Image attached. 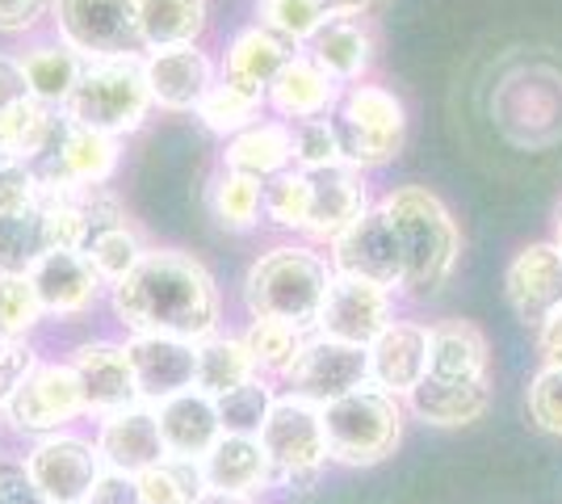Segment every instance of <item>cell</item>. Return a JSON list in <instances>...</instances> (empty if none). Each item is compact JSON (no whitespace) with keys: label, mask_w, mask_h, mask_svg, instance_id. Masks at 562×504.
<instances>
[{"label":"cell","mask_w":562,"mask_h":504,"mask_svg":"<svg viewBox=\"0 0 562 504\" xmlns=\"http://www.w3.org/2000/svg\"><path fill=\"white\" fill-rule=\"evenodd\" d=\"M269 105L290 122L328 119L331 110L340 105V85L319 72L306 55H294L278 72V80L269 85Z\"/></svg>","instance_id":"obj_29"},{"label":"cell","mask_w":562,"mask_h":504,"mask_svg":"<svg viewBox=\"0 0 562 504\" xmlns=\"http://www.w3.org/2000/svg\"><path fill=\"white\" fill-rule=\"evenodd\" d=\"M110 307L126 336H177L198 345L223 324V294L211 269L177 248H147V257L110 287Z\"/></svg>","instance_id":"obj_1"},{"label":"cell","mask_w":562,"mask_h":504,"mask_svg":"<svg viewBox=\"0 0 562 504\" xmlns=\"http://www.w3.org/2000/svg\"><path fill=\"white\" fill-rule=\"evenodd\" d=\"M554 244H559V253H562V211H559V223H554Z\"/></svg>","instance_id":"obj_55"},{"label":"cell","mask_w":562,"mask_h":504,"mask_svg":"<svg viewBox=\"0 0 562 504\" xmlns=\"http://www.w3.org/2000/svg\"><path fill=\"white\" fill-rule=\"evenodd\" d=\"M265 215L285 232H303L306 211H311V177L303 168H285L273 181H265Z\"/></svg>","instance_id":"obj_42"},{"label":"cell","mask_w":562,"mask_h":504,"mask_svg":"<svg viewBox=\"0 0 562 504\" xmlns=\"http://www.w3.org/2000/svg\"><path fill=\"white\" fill-rule=\"evenodd\" d=\"M22 97H30V89H25V76H22V68H18V59H13V55H0V114H4L13 101H22Z\"/></svg>","instance_id":"obj_51"},{"label":"cell","mask_w":562,"mask_h":504,"mask_svg":"<svg viewBox=\"0 0 562 504\" xmlns=\"http://www.w3.org/2000/svg\"><path fill=\"white\" fill-rule=\"evenodd\" d=\"M38 193H43V181H38L34 165L9 160V165L0 168V215H13V211L38 206Z\"/></svg>","instance_id":"obj_46"},{"label":"cell","mask_w":562,"mask_h":504,"mask_svg":"<svg viewBox=\"0 0 562 504\" xmlns=\"http://www.w3.org/2000/svg\"><path fill=\"white\" fill-rule=\"evenodd\" d=\"M265 105H269V97L260 93V89L244 85V80H232V76H218L214 89L206 93V101H202V110H198V119H202V126L211 135L232 139V135L248 131L257 122Z\"/></svg>","instance_id":"obj_34"},{"label":"cell","mask_w":562,"mask_h":504,"mask_svg":"<svg viewBox=\"0 0 562 504\" xmlns=\"http://www.w3.org/2000/svg\"><path fill=\"white\" fill-rule=\"evenodd\" d=\"M193 349H198V379H193V387L206 391L211 400H223L227 391L244 387L248 379H257V366H252V358H248L244 336L223 333V328H218L214 336L198 340Z\"/></svg>","instance_id":"obj_33"},{"label":"cell","mask_w":562,"mask_h":504,"mask_svg":"<svg viewBox=\"0 0 562 504\" xmlns=\"http://www.w3.org/2000/svg\"><path fill=\"white\" fill-rule=\"evenodd\" d=\"M55 0H0V34H30Z\"/></svg>","instance_id":"obj_49"},{"label":"cell","mask_w":562,"mask_h":504,"mask_svg":"<svg viewBox=\"0 0 562 504\" xmlns=\"http://www.w3.org/2000/svg\"><path fill=\"white\" fill-rule=\"evenodd\" d=\"M336 139L340 160L352 168H378L395 160L407 139V110L382 85H352L336 105Z\"/></svg>","instance_id":"obj_7"},{"label":"cell","mask_w":562,"mask_h":504,"mask_svg":"<svg viewBox=\"0 0 562 504\" xmlns=\"http://www.w3.org/2000/svg\"><path fill=\"white\" fill-rule=\"evenodd\" d=\"M156 421H160L165 450L177 458H198L202 462L214 450V441L223 437L218 404H214L206 391H198V387H189L181 395L156 404Z\"/></svg>","instance_id":"obj_25"},{"label":"cell","mask_w":562,"mask_h":504,"mask_svg":"<svg viewBox=\"0 0 562 504\" xmlns=\"http://www.w3.org/2000/svg\"><path fill=\"white\" fill-rule=\"evenodd\" d=\"M391 227H395L398 253H403V294H437L453 278L462 257V232L449 215V206L424 186H395L378 202Z\"/></svg>","instance_id":"obj_2"},{"label":"cell","mask_w":562,"mask_h":504,"mask_svg":"<svg viewBox=\"0 0 562 504\" xmlns=\"http://www.w3.org/2000/svg\"><path fill=\"white\" fill-rule=\"evenodd\" d=\"M198 504H257V501H248V496H227V492H206Z\"/></svg>","instance_id":"obj_54"},{"label":"cell","mask_w":562,"mask_h":504,"mask_svg":"<svg viewBox=\"0 0 562 504\" xmlns=\"http://www.w3.org/2000/svg\"><path fill=\"white\" fill-rule=\"evenodd\" d=\"M257 25L269 34H278L290 47H306L315 38V30L328 22V4L324 0H260Z\"/></svg>","instance_id":"obj_39"},{"label":"cell","mask_w":562,"mask_h":504,"mask_svg":"<svg viewBox=\"0 0 562 504\" xmlns=\"http://www.w3.org/2000/svg\"><path fill=\"white\" fill-rule=\"evenodd\" d=\"M117 165H122V147L114 135L89 131L80 122L64 114L55 144L34 160V172L43 186H64V190H85V186H110Z\"/></svg>","instance_id":"obj_12"},{"label":"cell","mask_w":562,"mask_h":504,"mask_svg":"<svg viewBox=\"0 0 562 504\" xmlns=\"http://www.w3.org/2000/svg\"><path fill=\"white\" fill-rule=\"evenodd\" d=\"M260 202H265V186L252 181V177L223 172V177L214 181L211 206H214L218 227H227V232H248V227H257L260 211H265Z\"/></svg>","instance_id":"obj_41"},{"label":"cell","mask_w":562,"mask_h":504,"mask_svg":"<svg viewBox=\"0 0 562 504\" xmlns=\"http://www.w3.org/2000/svg\"><path fill=\"white\" fill-rule=\"evenodd\" d=\"M9 160H13V156H4V152H0V168H4V165H9Z\"/></svg>","instance_id":"obj_56"},{"label":"cell","mask_w":562,"mask_h":504,"mask_svg":"<svg viewBox=\"0 0 562 504\" xmlns=\"http://www.w3.org/2000/svg\"><path fill=\"white\" fill-rule=\"evenodd\" d=\"M294 59L290 43H281L278 34H269L265 25H248L244 34H235V43L227 47V64H223V76L232 80H244L260 93L269 97V85L278 80V72Z\"/></svg>","instance_id":"obj_32"},{"label":"cell","mask_w":562,"mask_h":504,"mask_svg":"<svg viewBox=\"0 0 562 504\" xmlns=\"http://www.w3.org/2000/svg\"><path fill=\"white\" fill-rule=\"evenodd\" d=\"M391 324H395V299H391V290L336 273L328 287V299L319 307L315 333L328 336V340H340V345L370 349Z\"/></svg>","instance_id":"obj_14"},{"label":"cell","mask_w":562,"mask_h":504,"mask_svg":"<svg viewBox=\"0 0 562 504\" xmlns=\"http://www.w3.org/2000/svg\"><path fill=\"white\" fill-rule=\"evenodd\" d=\"M151 89H147V72H143V55L131 59H101V64H85V76L76 85L68 101L71 122L101 131V135H135L147 114H151Z\"/></svg>","instance_id":"obj_5"},{"label":"cell","mask_w":562,"mask_h":504,"mask_svg":"<svg viewBox=\"0 0 562 504\" xmlns=\"http://www.w3.org/2000/svg\"><path fill=\"white\" fill-rule=\"evenodd\" d=\"M38 349L30 340H13V336H0V408L9 404V395L22 387V379L38 366Z\"/></svg>","instance_id":"obj_47"},{"label":"cell","mask_w":562,"mask_h":504,"mask_svg":"<svg viewBox=\"0 0 562 504\" xmlns=\"http://www.w3.org/2000/svg\"><path fill=\"white\" fill-rule=\"evenodd\" d=\"M303 55L336 85H357L374 64V34L361 22V13H328Z\"/></svg>","instance_id":"obj_24"},{"label":"cell","mask_w":562,"mask_h":504,"mask_svg":"<svg viewBox=\"0 0 562 504\" xmlns=\"http://www.w3.org/2000/svg\"><path fill=\"white\" fill-rule=\"evenodd\" d=\"M25 278H30V287L38 294L43 315H55V320L85 315L101 299V290H105V282L97 278V269L89 265V257L85 253H68V248H50Z\"/></svg>","instance_id":"obj_20"},{"label":"cell","mask_w":562,"mask_h":504,"mask_svg":"<svg viewBox=\"0 0 562 504\" xmlns=\"http://www.w3.org/2000/svg\"><path fill=\"white\" fill-rule=\"evenodd\" d=\"M143 72H147L151 101H156L160 110H172V114H198L206 93L214 89V80H218L211 55L198 47V43H189V47L147 51Z\"/></svg>","instance_id":"obj_17"},{"label":"cell","mask_w":562,"mask_h":504,"mask_svg":"<svg viewBox=\"0 0 562 504\" xmlns=\"http://www.w3.org/2000/svg\"><path fill=\"white\" fill-rule=\"evenodd\" d=\"M85 504H143L139 480L135 475H122V471H101L93 492L85 496Z\"/></svg>","instance_id":"obj_48"},{"label":"cell","mask_w":562,"mask_h":504,"mask_svg":"<svg viewBox=\"0 0 562 504\" xmlns=\"http://www.w3.org/2000/svg\"><path fill=\"white\" fill-rule=\"evenodd\" d=\"M85 257H89V265H93L97 278H101L105 287H117V282L147 257V244H143V236L131 223H117V227H110V232H101V236L89 240Z\"/></svg>","instance_id":"obj_40"},{"label":"cell","mask_w":562,"mask_h":504,"mask_svg":"<svg viewBox=\"0 0 562 504\" xmlns=\"http://www.w3.org/2000/svg\"><path fill=\"white\" fill-rule=\"evenodd\" d=\"M126 358L135 370L139 387V404H165L172 395H181L198 379V349L193 340L177 336H126Z\"/></svg>","instance_id":"obj_18"},{"label":"cell","mask_w":562,"mask_h":504,"mask_svg":"<svg viewBox=\"0 0 562 504\" xmlns=\"http://www.w3.org/2000/svg\"><path fill=\"white\" fill-rule=\"evenodd\" d=\"M260 446L273 462L278 488H290V492H311L331 467L324 408L303 395H290V391H281L273 400V412L260 429Z\"/></svg>","instance_id":"obj_6"},{"label":"cell","mask_w":562,"mask_h":504,"mask_svg":"<svg viewBox=\"0 0 562 504\" xmlns=\"http://www.w3.org/2000/svg\"><path fill=\"white\" fill-rule=\"evenodd\" d=\"M223 165L227 172L252 177V181H273L278 172L294 165V126L285 122H252L248 131H239L223 147Z\"/></svg>","instance_id":"obj_28"},{"label":"cell","mask_w":562,"mask_h":504,"mask_svg":"<svg viewBox=\"0 0 562 504\" xmlns=\"http://www.w3.org/2000/svg\"><path fill=\"white\" fill-rule=\"evenodd\" d=\"M0 504H43V496L25 475V462L0 458Z\"/></svg>","instance_id":"obj_50"},{"label":"cell","mask_w":562,"mask_h":504,"mask_svg":"<svg viewBox=\"0 0 562 504\" xmlns=\"http://www.w3.org/2000/svg\"><path fill=\"white\" fill-rule=\"evenodd\" d=\"M273 400H278L273 379L257 374L244 387L227 391L223 400H214L218 404V425H223V433H235V437H260L269 412H273Z\"/></svg>","instance_id":"obj_38"},{"label":"cell","mask_w":562,"mask_h":504,"mask_svg":"<svg viewBox=\"0 0 562 504\" xmlns=\"http://www.w3.org/2000/svg\"><path fill=\"white\" fill-rule=\"evenodd\" d=\"M139 492H143V504H198L211 488H206V475H202V462L198 458L168 455L151 471H143Z\"/></svg>","instance_id":"obj_37"},{"label":"cell","mask_w":562,"mask_h":504,"mask_svg":"<svg viewBox=\"0 0 562 504\" xmlns=\"http://www.w3.org/2000/svg\"><path fill=\"white\" fill-rule=\"evenodd\" d=\"M93 441L105 471H122V475H135V480L168 458L160 421H156L151 404H131V408L101 416Z\"/></svg>","instance_id":"obj_16"},{"label":"cell","mask_w":562,"mask_h":504,"mask_svg":"<svg viewBox=\"0 0 562 504\" xmlns=\"http://www.w3.org/2000/svg\"><path fill=\"white\" fill-rule=\"evenodd\" d=\"M47 315L38 307V294L30 287L25 273H0V336L30 340V333L43 324Z\"/></svg>","instance_id":"obj_43"},{"label":"cell","mask_w":562,"mask_h":504,"mask_svg":"<svg viewBox=\"0 0 562 504\" xmlns=\"http://www.w3.org/2000/svg\"><path fill=\"white\" fill-rule=\"evenodd\" d=\"M135 18L147 51L189 47L206 30V0H135Z\"/></svg>","instance_id":"obj_31"},{"label":"cell","mask_w":562,"mask_h":504,"mask_svg":"<svg viewBox=\"0 0 562 504\" xmlns=\"http://www.w3.org/2000/svg\"><path fill=\"white\" fill-rule=\"evenodd\" d=\"M68 366L76 370V383L85 395V412L89 416H110L131 404H139V387H135V370L126 358L122 340H85L71 349Z\"/></svg>","instance_id":"obj_15"},{"label":"cell","mask_w":562,"mask_h":504,"mask_svg":"<svg viewBox=\"0 0 562 504\" xmlns=\"http://www.w3.org/2000/svg\"><path fill=\"white\" fill-rule=\"evenodd\" d=\"M25 475L34 483V492L43 496V504H85V496L93 492L97 475L105 471L97 441L76 429L50 433L38 437L25 450Z\"/></svg>","instance_id":"obj_10"},{"label":"cell","mask_w":562,"mask_h":504,"mask_svg":"<svg viewBox=\"0 0 562 504\" xmlns=\"http://www.w3.org/2000/svg\"><path fill=\"white\" fill-rule=\"evenodd\" d=\"M239 336H244V345H248V358L257 366V374L281 383V379L294 370V361H299L311 333L294 328V324H281V320H252Z\"/></svg>","instance_id":"obj_35"},{"label":"cell","mask_w":562,"mask_h":504,"mask_svg":"<svg viewBox=\"0 0 562 504\" xmlns=\"http://www.w3.org/2000/svg\"><path fill=\"white\" fill-rule=\"evenodd\" d=\"M328 265L340 278H361L382 290H398L403 282V253H398L395 227L382 206H370L366 215L352 223L349 232H340L328 244Z\"/></svg>","instance_id":"obj_13"},{"label":"cell","mask_w":562,"mask_h":504,"mask_svg":"<svg viewBox=\"0 0 562 504\" xmlns=\"http://www.w3.org/2000/svg\"><path fill=\"white\" fill-rule=\"evenodd\" d=\"M281 387L290 395H303L311 404L328 408L331 400H345L352 391L370 387V354L357 345H340V340L311 333L294 370L281 379Z\"/></svg>","instance_id":"obj_11"},{"label":"cell","mask_w":562,"mask_h":504,"mask_svg":"<svg viewBox=\"0 0 562 504\" xmlns=\"http://www.w3.org/2000/svg\"><path fill=\"white\" fill-rule=\"evenodd\" d=\"M403 408L412 412L416 421L432 425V429H462V425H474L483 412L492 408V379L483 383H446V379H424L407 400Z\"/></svg>","instance_id":"obj_27"},{"label":"cell","mask_w":562,"mask_h":504,"mask_svg":"<svg viewBox=\"0 0 562 504\" xmlns=\"http://www.w3.org/2000/svg\"><path fill=\"white\" fill-rule=\"evenodd\" d=\"M85 412V395L76 383V370L68 361H38L30 374L22 379V387L9 395V404L0 408V421L22 437H50V433L71 429Z\"/></svg>","instance_id":"obj_9"},{"label":"cell","mask_w":562,"mask_h":504,"mask_svg":"<svg viewBox=\"0 0 562 504\" xmlns=\"http://www.w3.org/2000/svg\"><path fill=\"white\" fill-rule=\"evenodd\" d=\"M50 22H55L59 43L76 51L85 64L131 59L147 51L139 38L135 0H55Z\"/></svg>","instance_id":"obj_8"},{"label":"cell","mask_w":562,"mask_h":504,"mask_svg":"<svg viewBox=\"0 0 562 504\" xmlns=\"http://www.w3.org/2000/svg\"><path fill=\"white\" fill-rule=\"evenodd\" d=\"M428 374L446 383H483L492 379L487 336L470 320H441L428 328Z\"/></svg>","instance_id":"obj_26"},{"label":"cell","mask_w":562,"mask_h":504,"mask_svg":"<svg viewBox=\"0 0 562 504\" xmlns=\"http://www.w3.org/2000/svg\"><path fill=\"white\" fill-rule=\"evenodd\" d=\"M50 253L43 206L0 215V273H30Z\"/></svg>","instance_id":"obj_36"},{"label":"cell","mask_w":562,"mask_h":504,"mask_svg":"<svg viewBox=\"0 0 562 504\" xmlns=\"http://www.w3.org/2000/svg\"><path fill=\"white\" fill-rule=\"evenodd\" d=\"M202 475H206L211 492L248 496V501H257V496L278 488L273 462L265 455L260 437H235V433H223L214 441V450L202 458Z\"/></svg>","instance_id":"obj_23"},{"label":"cell","mask_w":562,"mask_h":504,"mask_svg":"<svg viewBox=\"0 0 562 504\" xmlns=\"http://www.w3.org/2000/svg\"><path fill=\"white\" fill-rule=\"evenodd\" d=\"M529 421L550 437H562V370L541 366L529 383Z\"/></svg>","instance_id":"obj_45"},{"label":"cell","mask_w":562,"mask_h":504,"mask_svg":"<svg viewBox=\"0 0 562 504\" xmlns=\"http://www.w3.org/2000/svg\"><path fill=\"white\" fill-rule=\"evenodd\" d=\"M538 345H541V358H546V366H559V370H562V307L538 328Z\"/></svg>","instance_id":"obj_52"},{"label":"cell","mask_w":562,"mask_h":504,"mask_svg":"<svg viewBox=\"0 0 562 504\" xmlns=\"http://www.w3.org/2000/svg\"><path fill=\"white\" fill-rule=\"evenodd\" d=\"M504 294H508V307L516 312L520 324L541 328L562 307L559 244H529V248H520L508 261V273H504Z\"/></svg>","instance_id":"obj_19"},{"label":"cell","mask_w":562,"mask_h":504,"mask_svg":"<svg viewBox=\"0 0 562 504\" xmlns=\"http://www.w3.org/2000/svg\"><path fill=\"white\" fill-rule=\"evenodd\" d=\"M331 265L315 248L303 244H278L260 253L244 273V307L252 320H281L303 333H315L319 307L328 299Z\"/></svg>","instance_id":"obj_3"},{"label":"cell","mask_w":562,"mask_h":504,"mask_svg":"<svg viewBox=\"0 0 562 504\" xmlns=\"http://www.w3.org/2000/svg\"><path fill=\"white\" fill-rule=\"evenodd\" d=\"M294 165L303 168V172L345 165V160H340V139H336V126H331V119L294 122Z\"/></svg>","instance_id":"obj_44"},{"label":"cell","mask_w":562,"mask_h":504,"mask_svg":"<svg viewBox=\"0 0 562 504\" xmlns=\"http://www.w3.org/2000/svg\"><path fill=\"white\" fill-rule=\"evenodd\" d=\"M403 421L407 408L403 400L361 387L345 400H331L324 408V437H328V458L336 467H378L398 450L403 441Z\"/></svg>","instance_id":"obj_4"},{"label":"cell","mask_w":562,"mask_h":504,"mask_svg":"<svg viewBox=\"0 0 562 504\" xmlns=\"http://www.w3.org/2000/svg\"><path fill=\"white\" fill-rule=\"evenodd\" d=\"M18 68H22L25 89L34 101H43L50 110H68L71 93L85 76V59L64 43H38L18 55Z\"/></svg>","instance_id":"obj_30"},{"label":"cell","mask_w":562,"mask_h":504,"mask_svg":"<svg viewBox=\"0 0 562 504\" xmlns=\"http://www.w3.org/2000/svg\"><path fill=\"white\" fill-rule=\"evenodd\" d=\"M311 177V211H306V236L331 244L340 232H349L357 219L370 211L366 177L352 165H331L306 172Z\"/></svg>","instance_id":"obj_21"},{"label":"cell","mask_w":562,"mask_h":504,"mask_svg":"<svg viewBox=\"0 0 562 504\" xmlns=\"http://www.w3.org/2000/svg\"><path fill=\"white\" fill-rule=\"evenodd\" d=\"M366 354H370V387L407 400L428 379V324L395 320Z\"/></svg>","instance_id":"obj_22"},{"label":"cell","mask_w":562,"mask_h":504,"mask_svg":"<svg viewBox=\"0 0 562 504\" xmlns=\"http://www.w3.org/2000/svg\"><path fill=\"white\" fill-rule=\"evenodd\" d=\"M328 4V13H361V9H370L374 0H324Z\"/></svg>","instance_id":"obj_53"}]
</instances>
